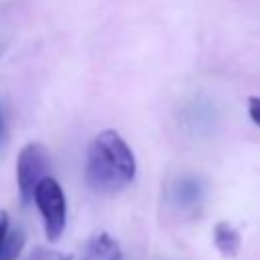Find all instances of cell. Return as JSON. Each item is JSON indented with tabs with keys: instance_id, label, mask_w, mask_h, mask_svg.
<instances>
[{
	"instance_id": "obj_7",
	"label": "cell",
	"mask_w": 260,
	"mask_h": 260,
	"mask_svg": "<svg viewBox=\"0 0 260 260\" xmlns=\"http://www.w3.org/2000/svg\"><path fill=\"white\" fill-rule=\"evenodd\" d=\"M24 246V232L20 228H8L0 248V260H16Z\"/></svg>"
},
{
	"instance_id": "obj_3",
	"label": "cell",
	"mask_w": 260,
	"mask_h": 260,
	"mask_svg": "<svg viewBox=\"0 0 260 260\" xmlns=\"http://www.w3.org/2000/svg\"><path fill=\"white\" fill-rule=\"evenodd\" d=\"M49 169H51V156L41 142H28L20 148L16 158V183L22 205L32 201L35 187L39 185L41 179L49 175Z\"/></svg>"
},
{
	"instance_id": "obj_8",
	"label": "cell",
	"mask_w": 260,
	"mask_h": 260,
	"mask_svg": "<svg viewBox=\"0 0 260 260\" xmlns=\"http://www.w3.org/2000/svg\"><path fill=\"white\" fill-rule=\"evenodd\" d=\"M28 260H71L69 254L63 252H55V250H45V248H37Z\"/></svg>"
},
{
	"instance_id": "obj_5",
	"label": "cell",
	"mask_w": 260,
	"mask_h": 260,
	"mask_svg": "<svg viewBox=\"0 0 260 260\" xmlns=\"http://www.w3.org/2000/svg\"><path fill=\"white\" fill-rule=\"evenodd\" d=\"M203 201V185L197 177H181L173 187V203L179 209L193 211Z\"/></svg>"
},
{
	"instance_id": "obj_4",
	"label": "cell",
	"mask_w": 260,
	"mask_h": 260,
	"mask_svg": "<svg viewBox=\"0 0 260 260\" xmlns=\"http://www.w3.org/2000/svg\"><path fill=\"white\" fill-rule=\"evenodd\" d=\"M79 260H122V250L110 234L98 232L85 242Z\"/></svg>"
},
{
	"instance_id": "obj_1",
	"label": "cell",
	"mask_w": 260,
	"mask_h": 260,
	"mask_svg": "<svg viewBox=\"0 0 260 260\" xmlns=\"http://www.w3.org/2000/svg\"><path fill=\"white\" fill-rule=\"evenodd\" d=\"M136 175V160L132 148L116 130L100 132L87 150L85 181L104 195H114L126 189Z\"/></svg>"
},
{
	"instance_id": "obj_9",
	"label": "cell",
	"mask_w": 260,
	"mask_h": 260,
	"mask_svg": "<svg viewBox=\"0 0 260 260\" xmlns=\"http://www.w3.org/2000/svg\"><path fill=\"white\" fill-rule=\"evenodd\" d=\"M248 114L254 124L260 126V98H250L248 100Z\"/></svg>"
},
{
	"instance_id": "obj_2",
	"label": "cell",
	"mask_w": 260,
	"mask_h": 260,
	"mask_svg": "<svg viewBox=\"0 0 260 260\" xmlns=\"http://www.w3.org/2000/svg\"><path fill=\"white\" fill-rule=\"evenodd\" d=\"M32 201L37 203V209L43 215L45 234L51 242H57L65 230L67 221V205H65V193L61 185L53 177H45L39 181L32 193Z\"/></svg>"
},
{
	"instance_id": "obj_11",
	"label": "cell",
	"mask_w": 260,
	"mask_h": 260,
	"mask_svg": "<svg viewBox=\"0 0 260 260\" xmlns=\"http://www.w3.org/2000/svg\"><path fill=\"white\" fill-rule=\"evenodd\" d=\"M6 132H8V128H6L4 108H2V102H0V146H2V144H4V140H6Z\"/></svg>"
},
{
	"instance_id": "obj_10",
	"label": "cell",
	"mask_w": 260,
	"mask_h": 260,
	"mask_svg": "<svg viewBox=\"0 0 260 260\" xmlns=\"http://www.w3.org/2000/svg\"><path fill=\"white\" fill-rule=\"evenodd\" d=\"M10 228V221H8V215L4 211H0V248H2V242L6 238V232Z\"/></svg>"
},
{
	"instance_id": "obj_12",
	"label": "cell",
	"mask_w": 260,
	"mask_h": 260,
	"mask_svg": "<svg viewBox=\"0 0 260 260\" xmlns=\"http://www.w3.org/2000/svg\"><path fill=\"white\" fill-rule=\"evenodd\" d=\"M2 51H4V45H0V53H2Z\"/></svg>"
},
{
	"instance_id": "obj_6",
	"label": "cell",
	"mask_w": 260,
	"mask_h": 260,
	"mask_svg": "<svg viewBox=\"0 0 260 260\" xmlns=\"http://www.w3.org/2000/svg\"><path fill=\"white\" fill-rule=\"evenodd\" d=\"M213 242L223 256H236L240 250L242 238H240V232L230 221H217L213 228Z\"/></svg>"
}]
</instances>
